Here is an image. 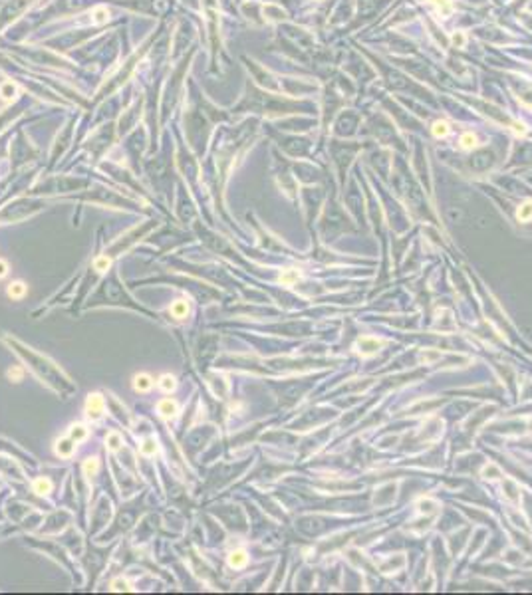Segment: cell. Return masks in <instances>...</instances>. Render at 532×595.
Masks as SVG:
<instances>
[{
  "mask_svg": "<svg viewBox=\"0 0 532 595\" xmlns=\"http://www.w3.org/2000/svg\"><path fill=\"white\" fill-rule=\"evenodd\" d=\"M109 266H111V258H107V256H98V258L94 260V268H96L98 272L109 270Z\"/></svg>",
  "mask_w": 532,
  "mask_h": 595,
  "instance_id": "cell-21",
  "label": "cell"
},
{
  "mask_svg": "<svg viewBox=\"0 0 532 595\" xmlns=\"http://www.w3.org/2000/svg\"><path fill=\"white\" fill-rule=\"evenodd\" d=\"M516 218H518L520 222H528V220H532V200H526V202H522V204L518 206V211H516Z\"/></svg>",
  "mask_w": 532,
  "mask_h": 595,
  "instance_id": "cell-15",
  "label": "cell"
},
{
  "mask_svg": "<svg viewBox=\"0 0 532 595\" xmlns=\"http://www.w3.org/2000/svg\"><path fill=\"white\" fill-rule=\"evenodd\" d=\"M431 4H435L437 6V10H439V14L441 16H451L453 14V10H455V6H453V0H429Z\"/></svg>",
  "mask_w": 532,
  "mask_h": 595,
  "instance_id": "cell-12",
  "label": "cell"
},
{
  "mask_svg": "<svg viewBox=\"0 0 532 595\" xmlns=\"http://www.w3.org/2000/svg\"><path fill=\"white\" fill-rule=\"evenodd\" d=\"M151 387H153L151 375H147V373H137V375L133 377V389H135L137 393H147V391H151Z\"/></svg>",
  "mask_w": 532,
  "mask_h": 595,
  "instance_id": "cell-4",
  "label": "cell"
},
{
  "mask_svg": "<svg viewBox=\"0 0 532 595\" xmlns=\"http://www.w3.org/2000/svg\"><path fill=\"white\" fill-rule=\"evenodd\" d=\"M103 407H105V403H103L102 393H90V395H87V399H85V415H87V419H90V421H100L102 416H103Z\"/></svg>",
  "mask_w": 532,
  "mask_h": 595,
  "instance_id": "cell-1",
  "label": "cell"
},
{
  "mask_svg": "<svg viewBox=\"0 0 532 595\" xmlns=\"http://www.w3.org/2000/svg\"><path fill=\"white\" fill-rule=\"evenodd\" d=\"M111 591H131V585H129L127 579L117 577V579L111 581Z\"/></svg>",
  "mask_w": 532,
  "mask_h": 595,
  "instance_id": "cell-22",
  "label": "cell"
},
{
  "mask_svg": "<svg viewBox=\"0 0 532 595\" xmlns=\"http://www.w3.org/2000/svg\"><path fill=\"white\" fill-rule=\"evenodd\" d=\"M14 96H16V85L12 81H4L2 85H0V98H2V99L10 101Z\"/></svg>",
  "mask_w": 532,
  "mask_h": 595,
  "instance_id": "cell-18",
  "label": "cell"
},
{
  "mask_svg": "<svg viewBox=\"0 0 532 595\" xmlns=\"http://www.w3.org/2000/svg\"><path fill=\"white\" fill-rule=\"evenodd\" d=\"M32 490H34L38 496H46V494H50V492L54 490V484H52L50 478H46V476H40V478L34 480Z\"/></svg>",
  "mask_w": 532,
  "mask_h": 595,
  "instance_id": "cell-6",
  "label": "cell"
},
{
  "mask_svg": "<svg viewBox=\"0 0 532 595\" xmlns=\"http://www.w3.org/2000/svg\"><path fill=\"white\" fill-rule=\"evenodd\" d=\"M68 436H70L76 444H80V442H83V440L87 438V429H85L83 425H72V427L68 429Z\"/></svg>",
  "mask_w": 532,
  "mask_h": 595,
  "instance_id": "cell-10",
  "label": "cell"
},
{
  "mask_svg": "<svg viewBox=\"0 0 532 595\" xmlns=\"http://www.w3.org/2000/svg\"><path fill=\"white\" fill-rule=\"evenodd\" d=\"M157 385H159V389H161L163 393H173V391L177 389V379H175V375L165 373V375L159 377Z\"/></svg>",
  "mask_w": 532,
  "mask_h": 595,
  "instance_id": "cell-9",
  "label": "cell"
},
{
  "mask_svg": "<svg viewBox=\"0 0 532 595\" xmlns=\"http://www.w3.org/2000/svg\"><path fill=\"white\" fill-rule=\"evenodd\" d=\"M431 131H433V135H435L437 139H441V137H447V135H449L451 127H449V123L445 121V119H437V121L433 123V127H431Z\"/></svg>",
  "mask_w": 532,
  "mask_h": 595,
  "instance_id": "cell-13",
  "label": "cell"
},
{
  "mask_svg": "<svg viewBox=\"0 0 532 595\" xmlns=\"http://www.w3.org/2000/svg\"><path fill=\"white\" fill-rule=\"evenodd\" d=\"M459 145H461V149H465V151H471V149L479 147V139H477V135H475V133L467 131V133H463V135H461Z\"/></svg>",
  "mask_w": 532,
  "mask_h": 595,
  "instance_id": "cell-11",
  "label": "cell"
},
{
  "mask_svg": "<svg viewBox=\"0 0 532 595\" xmlns=\"http://www.w3.org/2000/svg\"><path fill=\"white\" fill-rule=\"evenodd\" d=\"M169 312H171V316L177 317V319H185V317L189 316V304H187L185 300H177V302L171 304Z\"/></svg>",
  "mask_w": 532,
  "mask_h": 595,
  "instance_id": "cell-8",
  "label": "cell"
},
{
  "mask_svg": "<svg viewBox=\"0 0 532 595\" xmlns=\"http://www.w3.org/2000/svg\"><path fill=\"white\" fill-rule=\"evenodd\" d=\"M6 375H8V379H10V381L20 383V381H22V377H24V369H22V367H18V365H14V367H10V369H8V373H6Z\"/></svg>",
  "mask_w": 532,
  "mask_h": 595,
  "instance_id": "cell-24",
  "label": "cell"
},
{
  "mask_svg": "<svg viewBox=\"0 0 532 595\" xmlns=\"http://www.w3.org/2000/svg\"><path fill=\"white\" fill-rule=\"evenodd\" d=\"M248 563V554L245 550H234L228 554V565L234 570H241Z\"/></svg>",
  "mask_w": 532,
  "mask_h": 595,
  "instance_id": "cell-5",
  "label": "cell"
},
{
  "mask_svg": "<svg viewBox=\"0 0 532 595\" xmlns=\"http://www.w3.org/2000/svg\"><path fill=\"white\" fill-rule=\"evenodd\" d=\"M8 270H10L8 262H6V260H2V258H0V280H2V278H6V276H8Z\"/></svg>",
  "mask_w": 532,
  "mask_h": 595,
  "instance_id": "cell-26",
  "label": "cell"
},
{
  "mask_svg": "<svg viewBox=\"0 0 532 595\" xmlns=\"http://www.w3.org/2000/svg\"><path fill=\"white\" fill-rule=\"evenodd\" d=\"M26 292H28V286L24 282H20V280L8 284V290H6L8 298H12V300H22V298L26 296Z\"/></svg>",
  "mask_w": 532,
  "mask_h": 595,
  "instance_id": "cell-7",
  "label": "cell"
},
{
  "mask_svg": "<svg viewBox=\"0 0 532 595\" xmlns=\"http://www.w3.org/2000/svg\"><path fill=\"white\" fill-rule=\"evenodd\" d=\"M100 472V458L98 456H92L83 462V474L85 476H96Z\"/></svg>",
  "mask_w": 532,
  "mask_h": 595,
  "instance_id": "cell-16",
  "label": "cell"
},
{
  "mask_svg": "<svg viewBox=\"0 0 532 595\" xmlns=\"http://www.w3.org/2000/svg\"><path fill=\"white\" fill-rule=\"evenodd\" d=\"M157 413H159V416H163V419H173V416H177V413H179V403H177L175 399H161L157 403Z\"/></svg>",
  "mask_w": 532,
  "mask_h": 595,
  "instance_id": "cell-2",
  "label": "cell"
},
{
  "mask_svg": "<svg viewBox=\"0 0 532 595\" xmlns=\"http://www.w3.org/2000/svg\"><path fill=\"white\" fill-rule=\"evenodd\" d=\"M451 40H453V44H455L457 48H465V44H467V36H465L463 32H455V34L451 36Z\"/></svg>",
  "mask_w": 532,
  "mask_h": 595,
  "instance_id": "cell-25",
  "label": "cell"
},
{
  "mask_svg": "<svg viewBox=\"0 0 532 595\" xmlns=\"http://www.w3.org/2000/svg\"><path fill=\"white\" fill-rule=\"evenodd\" d=\"M278 282H280L282 286H292V284H296V282H298V272H296V270H284V272L280 274Z\"/></svg>",
  "mask_w": 532,
  "mask_h": 595,
  "instance_id": "cell-20",
  "label": "cell"
},
{
  "mask_svg": "<svg viewBox=\"0 0 532 595\" xmlns=\"http://www.w3.org/2000/svg\"><path fill=\"white\" fill-rule=\"evenodd\" d=\"M141 455L143 456H153L157 451H159V446H157V440L155 438H147V440H143V444H141Z\"/></svg>",
  "mask_w": 532,
  "mask_h": 595,
  "instance_id": "cell-17",
  "label": "cell"
},
{
  "mask_svg": "<svg viewBox=\"0 0 532 595\" xmlns=\"http://www.w3.org/2000/svg\"><path fill=\"white\" fill-rule=\"evenodd\" d=\"M360 347H364V353H373L377 347H379V343L375 341V339H369V337H364L362 341H360Z\"/></svg>",
  "mask_w": 532,
  "mask_h": 595,
  "instance_id": "cell-23",
  "label": "cell"
},
{
  "mask_svg": "<svg viewBox=\"0 0 532 595\" xmlns=\"http://www.w3.org/2000/svg\"><path fill=\"white\" fill-rule=\"evenodd\" d=\"M105 444H107V449H109V451H120V449H122V444H123V438H122V435H120V433L111 431V433H107V436H105Z\"/></svg>",
  "mask_w": 532,
  "mask_h": 595,
  "instance_id": "cell-14",
  "label": "cell"
},
{
  "mask_svg": "<svg viewBox=\"0 0 532 595\" xmlns=\"http://www.w3.org/2000/svg\"><path fill=\"white\" fill-rule=\"evenodd\" d=\"M54 451H56V455H58V456H62V458H70V456L74 455V451H76V442H74L70 436L60 438V440H56Z\"/></svg>",
  "mask_w": 532,
  "mask_h": 595,
  "instance_id": "cell-3",
  "label": "cell"
},
{
  "mask_svg": "<svg viewBox=\"0 0 532 595\" xmlns=\"http://www.w3.org/2000/svg\"><path fill=\"white\" fill-rule=\"evenodd\" d=\"M92 20H94V24H98V26H102V24H105L107 22V18H109V10L105 8V6H98L94 12H92Z\"/></svg>",
  "mask_w": 532,
  "mask_h": 595,
  "instance_id": "cell-19",
  "label": "cell"
}]
</instances>
